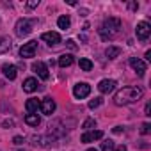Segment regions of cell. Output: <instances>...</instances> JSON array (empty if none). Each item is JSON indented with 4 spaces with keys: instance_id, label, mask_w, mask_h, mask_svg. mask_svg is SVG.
I'll return each mask as SVG.
<instances>
[{
    "instance_id": "1",
    "label": "cell",
    "mask_w": 151,
    "mask_h": 151,
    "mask_svg": "<svg viewBox=\"0 0 151 151\" xmlns=\"http://www.w3.org/2000/svg\"><path fill=\"white\" fill-rule=\"evenodd\" d=\"M142 94H144L142 87H139V86H128V87H123L121 91L116 93L114 103L116 105H132V103L139 101L142 98Z\"/></svg>"
},
{
    "instance_id": "2",
    "label": "cell",
    "mask_w": 151,
    "mask_h": 151,
    "mask_svg": "<svg viewBox=\"0 0 151 151\" xmlns=\"http://www.w3.org/2000/svg\"><path fill=\"white\" fill-rule=\"evenodd\" d=\"M119 29H121V20L119 18H107L103 22V25L98 29V32H100L101 39L107 41V39H112L119 32Z\"/></svg>"
},
{
    "instance_id": "3",
    "label": "cell",
    "mask_w": 151,
    "mask_h": 151,
    "mask_svg": "<svg viewBox=\"0 0 151 151\" xmlns=\"http://www.w3.org/2000/svg\"><path fill=\"white\" fill-rule=\"evenodd\" d=\"M14 32H16L18 37L29 36V34L32 32V22H30L29 18H20V20L16 22V25H14Z\"/></svg>"
},
{
    "instance_id": "4",
    "label": "cell",
    "mask_w": 151,
    "mask_h": 151,
    "mask_svg": "<svg viewBox=\"0 0 151 151\" xmlns=\"http://www.w3.org/2000/svg\"><path fill=\"white\" fill-rule=\"evenodd\" d=\"M89 94H91V86L86 84V82H80V84H77V86L73 87V96L77 98V100H84Z\"/></svg>"
},
{
    "instance_id": "5",
    "label": "cell",
    "mask_w": 151,
    "mask_h": 151,
    "mask_svg": "<svg viewBox=\"0 0 151 151\" xmlns=\"http://www.w3.org/2000/svg\"><path fill=\"white\" fill-rule=\"evenodd\" d=\"M36 50H37V41H29L20 48V55L23 59H30L36 55Z\"/></svg>"
},
{
    "instance_id": "6",
    "label": "cell",
    "mask_w": 151,
    "mask_h": 151,
    "mask_svg": "<svg viewBox=\"0 0 151 151\" xmlns=\"http://www.w3.org/2000/svg\"><path fill=\"white\" fill-rule=\"evenodd\" d=\"M32 71L37 75L41 80H48V77H50L46 64H45V62H41V60H37V62H34V64H32Z\"/></svg>"
},
{
    "instance_id": "7",
    "label": "cell",
    "mask_w": 151,
    "mask_h": 151,
    "mask_svg": "<svg viewBox=\"0 0 151 151\" xmlns=\"http://www.w3.org/2000/svg\"><path fill=\"white\" fill-rule=\"evenodd\" d=\"M100 139H103V132L101 130H89V132H86L80 137V140L84 144H89V142H94V140H100Z\"/></svg>"
},
{
    "instance_id": "8",
    "label": "cell",
    "mask_w": 151,
    "mask_h": 151,
    "mask_svg": "<svg viewBox=\"0 0 151 151\" xmlns=\"http://www.w3.org/2000/svg\"><path fill=\"white\" fill-rule=\"evenodd\" d=\"M135 32H137V37L144 41V39H147L149 34H151V25H149L147 22H140V23H137Z\"/></svg>"
},
{
    "instance_id": "9",
    "label": "cell",
    "mask_w": 151,
    "mask_h": 151,
    "mask_svg": "<svg viewBox=\"0 0 151 151\" xmlns=\"http://www.w3.org/2000/svg\"><path fill=\"white\" fill-rule=\"evenodd\" d=\"M116 86H117L116 80H112V78H105V80H101V82L98 84V91H100L101 94H109V93H112V91L116 89Z\"/></svg>"
},
{
    "instance_id": "10",
    "label": "cell",
    "mask_w": 151,
    "mask_h": 151,
    "mask_svg": "<svg viewBox=\"0 0 151 151\" xmlns=\"http://www.w3.org/2000/svg\"><path fill=\"white\" fill-rule=\"evenodd\" d=\"M39 109H41V112H43L45 116H52V114L55 112L57 105H55V101H53L52 98H43V101H41Z\"/></svg>"
},
{
    "instance_id": "11",
    "label": "cell",
    "mask_w": 151,
    "mask_h": 151,
    "mask_svg": "<svg viewBox=\"0 0 151 151\" xmlns=\"http://www.w3.org/2000/svg\"><path fill=\"white\" fill-rule=\"evenodd\" d=\"M128 64L140 75V77H142V75H144V71H146V68H147V64L142 60V59H139V57H132L130 60H128Z\"/></svg>"
},
{
    "instance_id": "12",
    "label": "cell",
    "mask_w": 151,
    "mask_h": 151,
    "mask_svg": "<svg viewBox=\"0 0 151 151\" xmlns=\"http://www.w3.org/2000/svg\"><path fill=\"white\" fill-rule=\"evenodd\" d=\"M41 39H43L46 45H50V46H55V45L60 43L59 32H43V34H41Z\"/></svg>"
},
{
    "instance_id": "13",
    "label": "cell",
    "mask_w": 151,
    "mask_h": 151,
    "mask_svg": "<svg viewBox=\"0 0 151 151\" xmlns=\"http://www.w3.org/2000/svg\"><path fill=\"white\" fill-rule=\"evenodd\" d=\"M2 73L6 75V78L14 80L16 75H18V68H16L14 64H4V66H2Z\"/></svg>"
},
{
    "instance_id": "14",
    "label": "cell",
    "mask_w": 151,
    "mask_h": 151,
    "mask_svg": "<svg viewBox=\"0 0 151 151\" xmlns=\"http://www.w3.org/2000/svg\"><path fill=\"white\" fill-rule=\"evenodd\" d=\"M39 105H41V101H39L37 98H30V100H27L25 109H27V112H29V114H37Z\"/></svg>"
},
{
    "instance_id": "15",
    "label": "cell",
    "mask_w": 151,
    "mask_h": 151,
    "mask_svg": "<svg viewBox=\"0 0 151 151\" xmlns=\"http://www.w3.org/2000/svg\"><path fill=\"white\" fill-rule=\"evenodd\" d=\"M37 89V80L34 78V77H30V78H27L25 82H23V91L25 93H34Z\"/></svg>"
},
{
    "instance_id": "16",
    "label": "cell",
    "mask_w": 151,
    "mask_h": 151,
    "mask_svg": "<svg viewBox=\"0 0 151 151\" xmlns=\"http://www.w3.org/2000/svg\"><path fill=\"white\" fill-rule=\"evenodd\" d=\"M11 46H13V41H11V37H0V55L2 53H7L9 50H11Z\"/></svg>"
},
{
    "instance_id": "17",
    "label": "cell",
    "mask_w": 151,
    "mask_h": 151,
    "mask_svg": "<svg viewBox=\"0 0 151 151\" xmlns=\"http://www.w3.org/2000/svg\"><path fill=\"white\" fill-rule=\"evenodd\" d=\"M32 140H34L32 144H36V146L39 144V146H45V147H46V146L53 144L55 139H53V137H37V135H36V137H32Z\"/></svg>"
},
{
    "instance_id": "18",
    "label": "cell",
    "mask_w": 151,
    "mask_h": 151,
    "mask_svg": "<svg viewBox=\"0 0 151 151\" xmlns=\"http://www.w3.org/2000/svg\"><path fill=\"white\" fill-rule=\"evenodd\" d=\"M73 62H75V59H73V55H69V53H64V55L59 57V66H60V68H69Z\"/></svg>"
},
{
    "instance_id": "19",
    "label": "cell",
    "mask_w": 151,
    "mask_h": 151,
    "mask_svg": "<svg viewBox=\"0 0 151 151\" xmlns=\"http://www.w3.org/2000/svg\"><path fill=\"white\" fill-rule=\"evenodd\" d=\"M25 123H27L29 126H39L41 117H39L37 114H27V116H25Z\"/></svg>"
},
{
    "instance_id": "20",
    "label": "cell",
    "mask_w": 151,
    "mask_h": 151,
    "mask_svg": "<svg viewBox=\"0 0 151 151\" xmlns=\"http://www.w3.org/2000/svg\"><path fill=\"white\" fill-rule=\"evenodd\" d=\"M57 25H59V29H62V30H66V29H69V25H71V20H69V16H59V20H57Z\"/></svg>"
},
{
    "instance_id": "21",
    "label": "cell",
    "mask_w": 151,
    "mask_h": 151,
    "mask_svg": "<svg viewBox=\"0 0 151 151\" xmlns=\"http://www.w3.org/2000/svg\"><path fill=\"white\" fill-rule=\"evenodd\" d=\"M119 53H121V48H119V46H109V48L105 50V55H107L109 59H116Z\"/></svg>"
},
{
    "instance_id": "22",
    "label": "cell",
    "mask_w": 151,
    "mask_h": 151,
    "mask_svg": "<svg viewBox=\"0 0 151 151\" xmlns=\"http://www.w3.org/2000/svg\"><path fill=\"white\" fill-rule=\"evenodd\" d=\"M78 64H80V69H82V71H91V69H93V62H91L89 59H86V57L80 59Z\"/></svg>"
},
{
    "instance_id": "23",
    "label": "cell",
    "mask_w": 151,
    "mask_h": 151,
    "mask_svg": "<svg viewBox=\"0 0 151 151\" xmlns=\"http://www.w3.org/2000/svg\"><path fill=\"white\" fill-rule=\"evenodd\" d=\"M114 147H116V144L110 139H107V140L101 142V151H114Z\"/></svg>"
},
{
    "instance_id": "24",
    "label": "cell",
    "mask_w": 151,
    "mask_h": 151,
    "mask_svg": "<svg viewBox=\"0 0 151 151\" xmlns=\"http://www.w3.org/2000/svg\"><path fill=\"white\" fill-rule=\"evenodd\" d=\"M82 128L84 130H93V128H96V119H93V117H89V119H86L84 121V124H82Z\"/></svg>"
},
{
    "instance_id": "25",
    "label": "cell",
    "mask_w": 151,
    "mask_h": 151,
    "mask_svg": "<svg viewBox=\"0 0 151 151\" xmlns=\"http://www.w3.org/2000/svg\"><path fill=\"white\" fill-rule=\"evenodd\" d=\"M101 103H103V98H101V96H98V98H94V100H91V101H89V109H91V110H94V109H98Z\"/></svg>"
},
{
    "instance_id": "26",
    "label": "cell",
    "mask_w": 151,
    "mask_h": 151,
    "mask_svg": "<svg viewBox=\"0 0 151 151\" xmlns=\"http://www.w3.org/2000/svg\"><path fill=\"white\" fill-rule=\"evenodd\" d=\"M149 132H151V124H149V123H144V124L140 126V133H142V135H147Z\"/></svg>"
},
{
    "instance_id": "27",
    "label": "cell",
    "mask_w": 151,
    "mask_h": 151,
    "mask_svg": "<svg viewBox=\"0 0 151 151\" xmlns=\"http://www.w3.org/2000/svg\"><path fill=\"white\" fill-rule=\"evenodd\" d=\"M2 126H4V128H13V126H14V121H13V119H6V121L2 123Z\"/></svg>"
},
{
    "instance_id": "28",
    "label": "cell",
    "mask_w": 151,
    "mask_h": 151,
    "mask_svg": "<svg viewBox=\"0 0 151 151\" xmlns=\"http://www.w3.org/2000/svg\"><path fill=\"white\" fill-rule=\"evenodd\" d=\"M39 6V0H32V2H27V7H30V9H34V7H37Z\"/></svg>"
},
{
    "instance_id": "29",
    "label": "cell",
    "mask_w": 151,
    "mask_h": 151,
    "mask_svg": "<svg viewBox=\"0 0 151 151\" xmlns=\"http://www.w3.org/2000/svg\"><path fill=\"white\" fill-rule=\"evenodd\" d=\"M13 142H14V144H23V142H25V139H23V137H20V135H16V137L13 139Z\"/></svg>"
},
{
    "instance_id": "30",
    "label": "cell",
    "mask_w": 151,
    "mask_h": 151,
    "mask_svg": "<svg viewBox=\"0 0 151 151\" xmlns=\"http://www.w3.org/2000/svg\"><path fill=\"white\" fill-rule=\"evenodd\" d=\"M66 45H68L71 50H77V45H75V41H73V39H68V41H66Z\"/></svg>"
},
{
    "instance_id": "31",
    "label": "cell",
    "mask_w": 151,
    "mask_h": 151,
    "mask_svg": "<svg viewBox=\"0 0 151 151\" xmlns=\"http://www.w3.org/2000/svg\"><path fill=\"white\" fill-rule=\"evenodd\" d=\"M144 114H146V116H151V103H146V107H144Z\"/></svg>"
},
{
    "instance_id": "32",
    "label": "cell",
    "mask_w": 151,
    "mask_h": 151,
    "mask_svg": "<svg viewBox=\"0 0 151 151\" xmlns=\"http://www.w3.org/2000/svg\"><path fill=\"white\" fill-rule=\"evenodd\" d=\"M123 132H124L123 126H116V128H114V133H123Z\"/></svg>"
},
{
    "instance_id": "33",
    "label": "cell",
    "mask_w": 151,
    "mask_h": 151,
    "mask_svg": "<svg viewBox=\"0 0 151 151\" xmlns=\"http://www.w3.org/2000/svg\"><path fill=\"white\" fill-rule=\"evenodd\" d=\"M114 151H126V146H124V144H121V146L114 147Z\"/></svg>"
},
{
    "instance_id": "34",
    "label": "cell",
    "mask_w": 151,
    "mask_h": 151,
    "mask_svg": "<svg viewBox=\"0 0 151 151\" xmlns=\"http://www.w3.org/2000/svg\"><path fill=\"white\" fill-rule=\"evenodd\" d=\"M130 9H139V4H133V2H132V4H130Z\"/></svg>"
},
{
    "instance_id": "35",
    "label": "cell",
    "mask_w": 151,
    "mask_h": 151,
    "mask_svg": "<svg viewBox=\"0 0 151 151\" xmlns=\"http://www.w3.org/2000/svg\"><path fill=\"white\" fill-rule=\"evenodd\" d=\"M146 59H147V60L151 59V50H147V52H146Z\"/></svg>"
},
{
    "instance_id": "36",
    "label": "cell",
    "mask_w": 151,
    "mask_h": 151,
    "mask_svg": "<svg viewBox=\"0 0 151 151\" xmlns=\"http://www.w3.org/2000/svg\"><path fill=\"white\" fill-rule=\"evenodd\" d=\"M87 151H98V149H94V147H91V149H87Z\"/></svg>"
}]
</instances>
